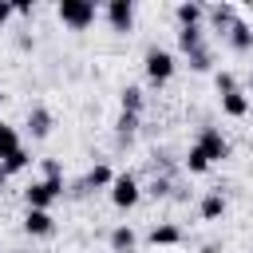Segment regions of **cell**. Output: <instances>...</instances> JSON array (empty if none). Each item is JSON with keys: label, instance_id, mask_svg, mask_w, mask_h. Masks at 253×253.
Masks as SVG:
<instances>
[{"label": "cell", "instance_id": "obj_17", "mask_svg": "<svg viewBox=\"0 0 253 253\" xmlns=\"http://www.w3.org/2000/svg\"><path fill=\"white\" fill-rule=\"evenodd\" d=\"M119 107H123L126 115H142V107H146V95H142V87L126 83V87L119 91Z\"/></svg>", "mask_w": 253, "mask_h": 253}, {"label": "cell", "instance_id": "obj_18", "mask_svg": "<svg viewBox=\"0 0 253 253\" xmlns=\"http://www.w3.org/2000/svg\"><path fill=\"white\" fill-rule=\"evenodd\" d=\"M210 166H213V162L206 158V150H202L198 142H190V150H186V158H182V170H186V174H206Z\"/></svg>", "mask_w": 253, "mask_h": 253}, {"label": "cell", "instance_id": "obj_12", "mask_svg": "<svg viewBox=\"0 0 253 253\" xmlns=\"http://www.w3.org/2000/svg\"><path fill=\"white\" fill-rule=\"evenodd\" d=\"M107 245H111V253H134V249H138V233H134L126 221H119V225H111Z\"/></svg>", "mask_w": 253, "mask_h": 253}, {"label": "cell", "instance_id": "obj_15", "mask_svg": "<svg viewBox=\"0 0 253 253\" xmlns=\"http://www.w3.org/2000/svg\"><path fill=\"white\" fill-rule=\"evenodd\" d=\"M206 20H210V28H213V32H221V36H225L241 16H237V8H233V4H213V8H206Z\"/></svg>", "mask_w": 253, "mask_h": 253}, {"label": "cell", "instance_id": "obj_20", "mask_svg": "<svg viewBox=\"0 0 253 253\" xmlns=\"http://www.w3.org/2000/svg\"><path fill=\"white\" fill-rule=\"evenodd\" d=\"M32 162H36V158H32V150H28V146H20V150H16L12 158H4V162H0V170H4L8 178H16V174H24V170H28Z\"/></svg>", "mask_w": 253, "mask_h": 253}, {"label": "cell", "instance_id": "obj_2", "mask_svg": "<svg viewBox=\"0 0 253 253\" xmlns=\"http://www.w3.org/2000/svg\"><path fill=\"white\" fill-rule=\"evenodd\" d=\"M55 20L71 32H87L99 20V4L95 0H59L55 4Z\"/></svg>", "mask_w": 253, "mask_h": 253}, {"label": "cell", "instance_id": "obj_29", "mask_svg": "<svg viewBox=\"0 0 253 253\" xmlns=\"http://www.w3.org/2000/svg\"><path fill=\"white\" fill-rule=\"evenodd\" d=\"M245 91H249V99H253V67H249V79H245Z\"/></svg>", "mask_w": 253, "mask_h": 253}, {"label": "cell", "instance_id": "obj_31", "mask_svg": "<svg viewBox=\"0 0 253 253\" xmlns=\"http://www.w3.org/2000/svg\"><path fill=\"white\" fill-rule=\"evenodd\" d=\"M4 182H8V174H4V170H0V186H4Z\"/></svg>", "mask_w": 253, "mask_h": 253}, {"label": "cell", "instance_id": "obj_7", "mask_svg": "<svg viewBox=\"0 0 253 253\" xmlns=\"http://www.w3.org/2000/svg\"><path fill=\"white\" fill-rule=\"evenodd\" d=\"M182 241H186V233H182V225H174V221H154L150 233H146V245H154V249H174V245H182Z\"/></svg>", "mask_w": 253, "mask_h": 253}, {"label": "cell", "instance_id": "obj_27", "mask_svg": "<svg viewBox=\"0 0 253 253\" xmlns=\"http://www.w3.org/2000/svg\"><path fill=\"white\" fill-rule=\"evenodd\" d=\"M12 16H16V8H12V4H8V0H0V28H4V24H8V20H12Z\"/></svg>", "mask_w": 253, "mask_h": 253}, {"label": "cell", "instance_id": "obj_6", "mask_svg": "<svg viewBox=\"0 0 253 253\" xmlns=\"http://www.w3.org/2000/svg\"><path fill=\"white\" fill-rule=\"evenodd\" d=\"M194 142L206 150V158H210V162H225V158H229V138L221 134V126H202Z\"/></svg>", "mask_w": 253, "mask_h": 253}, {"label": "cell", "instance_id": "obj_8", "mask_svg": "<svg viewBox=\"0 0 253 253\" xmlns=\"http://www.w3.org/2000/svg\"><path fill=\"white\" fill-rule=\"evenodd\" d=\"M217 107H221L225 119H245V115L253 111V99H249L245 87H237V91H229V95H217Z\"/></svg>", "mask_w": 253, "mask_h": 253}, {"label": "cell", "instance_id": "obj_16", "mask_svg": "<svg viewBox=\"0 0 253 253\" xmlns=\"http://www.w3.org/2000/svg\"><path fill=\"white\" fill-rule=\"evenodd\" d=\"M178 51L182 55H194L198 47H206V28H178Z\"/></svg>", "mask_w": 253, "mask_h": 253}, {"label": "cell", "instance_id": "obj_10", "mask_svg": "<svg viewBox=\"0 0 253 253\" xmlns=\"http://www.w3.org/2000/svg\"><path fill=\"white\" fill-rule=\"evenodd\" d=\"M24 233H28V237H51V233H55L51 210H28V213H24Z\"/></svg>", "mask_w": 253, "mask_h": 253}, {"label": "cell", "instance_id": "obj_4", "mask_svg": "<svg viewBox=\"0 0 253 253\" xmlns=\"http://www.w3.org/2000/svg\"><path fill=\"white\" fill-rule=\"evenodd\" d=\"M111 206L115 210H134L138 202H142V182L130 174V170H123V174H115V182H111Z\"/></svg>", "mask_w": 253, "mask_h": 253}, {"label": "cell", "instance_id": "obj_9", "mask_svg": "<svg viewBox=\"0 0 253 253\" xmlns=\"http://www.w3.org/2000/svg\"><path fill=\"white\" fill-rule=\"evenodd\" d=\"M24 126H28V134L36 138V142H43L47 134H51V126H55V119H51V111L47 107H28V119H24Z\"/></svg>", "mask_w": 253, "mask_h": 253}, {"label": "cell", "instance_id": "obj_11", "mask_svg": "<svg viewBox=\"0 0 253 253\" xmlns=\"http://www.w3.org/2000/svg\"><path fill=\"white\" fill-rule=\"evenodd\" d=\"M225 43H229L233 55H249V51H253V24H249V20H237V24L225 32Z\"/></svg>", "mask_w": 253, "mask_h": 253}, {"label": "cell", "instance_id": "obj_25", "mask_svg": "<svg viewBox=\"0 0 253 253\" xmlns=\"http://www.w3.org/2000/svg\"><path fill=\"white\" fill-rule=\"evenodd\" d=\"M40 170H43V178H63L59 158H40Z\"/></svg>", "mask_w": 253, "mask_h": 253}, {"label": "cell", "instance_id": "obj_13", "mask_svg": "<svg viewBox=\"0 0 253 253\" xmlns=\"http://www.w3.org/2000/svg\"><path fill=\"white\" fill-rule=\"evenodd\" d=\"M202 20H206V4H198V0L174 4V24L178 28H202Z\"/></svg>", "mask_w": 253, "mask_h": 253}, {"label": "cell", "instance_id": "obj_19", "mask_svg": "<svg viewBox=\"0 0 253 253\" xmlns=\"http://www.w3.org/2000/svg\"><path fill=\"white\" fill-rule=\"evenodd\" d=\"M20 146H24V142H20V130H16L12 123H4V119H0V162H4V158H12Z\"/></svg>", "mask_w": 253, "mask_h": 253}, {"label": "cell", "instance_id": "obj_26", "mask_svg": "<svg viewBox=\"0 0 253 253\" xmlns=\"http://www.w3.org/2000/svg\"><path fill=\"white\" fill-rule=\"evenodd\" d=\"M16 51H24V55L36 51V36L32 32H16Z\"/></svg>", "mask_w": 253, "mask_h": 253}, {"label": "cell", "instance_id": "obj_21", "mask_svg": "<svg viewBox=\"0 0 253 253\" xmlns=\"http://www.w3.org/2000/svg\"><path fill=\"white\" fill-rule=\"evenodd\" d=\"M138 119H142V115H126V111H119V119H115V134H119V142H130V138L138 134Z\"/></svg>", "mask_w": 253, "mask_h": 253}, {"label": "cell", "instance_id": "obj_30", "mask_svg": "<svg viewBox=\"0 0 253 253\" xmlns=\"http://www.w3.org/2000/svg\"><path fill=\"white\" fill-rule=\"evenodd\" d=\"M202 253H217V245H206V249H202Z\"/></svg>", "mask_w": 253, "mask_h": 253}, {"label": "cell", "instance_id": "obj_5", "mask_svg": "<svg viewBox=\"0 0 253 253\" xmlns=\"http://www.w3.org/2000/svg\"><path fill=\"white\" fill-rule=\"evenodd\" d=\"M103 16H107V24H111L115 36H130L134 32V0H107Z\"/></svg>", "mask_w": 253, "mask_h": 253}, {"label": "cell", "instance_id": "obj_1", "mask_svg": "<svg viewBox=\"0 0 253 253\" xmlns=\"http://www.w3.org/2000/svg\"><path fill=\"white\" fill-rule=\"evenodd\" d=\"M174 71H178L174 51H170V47L150 43V47H146V55H142V75H146V83H150V87H166V83L174 79Z\"/></svg>", "mask_w": 253, "mask_h": 253}, {"label": "cell", "instance_id": "obj_14", "mask_svg": "<svg viewBox=\"0 0 253 253\" xmlns=\"http://www.w3.org/2000/svg\"><path fill=\"white\" fill-rule=\"evenodd\" d=\"M225 206H229V202H225L221 190H206L202 202H198V217H202V221H217V217H225Z\"/></svg>", "mask_w": 253, "mask_h": 253}, {"label": "cell", "instance_id": "obj_22", "mask_svg": "<svg viewBox=\"0 0 253 253\" xmlns=\"http://www.w3.org/2000/svg\"><path fill=\"white\" fill-rule=\"evenodd\" d=\"M170 190H174V178H170V174H154V178L142 186V194H150V198H170Z\"/></svg>", "mask_w": 253, "mask_h": 253}, {"label": "cell", "instance_id": "obj_23", "mask_svg": "<svg viewBox=\"0 0 253 253\" xmlns=\"http://www.w3.org/2000/svg\"><path fill=\"white\" fill-rule=\"evenodd\" d=\"M190 59V71H213V47L206 43V47H198L194 55H186Z\"/></svg>", "mask_w": 253, "mask_h": 253}, {"label": "cell", "instance_id": "obj_28", "mask_svg": "<svg viewBox=\"0 0 253 253\" xmlns=\"http://www.w3.org/2000/svg\"><path fill=\"white\" fill-rule=\"evenodd\" d=\"M12 8H16V16H32V12H36V4H28V0H20V4H12Z\"/></svg>", "mask_w": 253, "mask_h": 253}, {"label": "cell", "instance_id": "obj_3", "mask_svg": "<svg viewBox=\"0 0 253 253\" xmlns=\"http://www.w3.org/2000/svg\"><path fill=\"white\" fill-rule=\"evenodd\" d=\"M63 194H67V190H63V178H36V182L24 186V202H28V210H51Z\"/></svg>", "mask_w": 253, "mask_h": 253}, {"label": "cell", "instance_id": "obj_24", "mask_svg": "<svg viewBox=\"0 0 253 253\" xmlns=\"http://www.w3.org/2000/svg\"><path fill=\"white\" fill-rule=\"evenodd\" d=\"M213 87H217V95H229V91H237L241 83H237V75L225 67V71H213Z\"/></svg>", "mask_w": 253, "mask_h": 253}]
</instances>
